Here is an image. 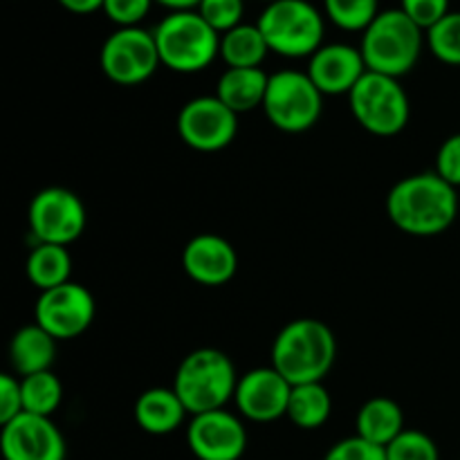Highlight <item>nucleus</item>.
<instances>
[{
	"label": "nucleus",
	"mask_w": 460,
	"mask_h": 460,
	"mask_svg": "<svg viewBox=\"0 0 460 460\" xmlns=\"http://www.w3.org/2000/svg\"><path fill=\"white\" fill-rule=\"evenodd\" d=\"M256 25L270 52L288 58L313 57L323 45V13L308 0H274L261 12Z\"/></svg>",
	"instance_id": "6"
},
{
	"label": "nucleus",
	"mask_w": 460,
	"mask_h": 460,
	"mask_svg": "<svg viewBox=\"0 0 460 460\" xmlns=\"http://www.w3.org/2000/svg\"><path fill=\"white\" fill-rule=\"evenodd\" d=\"M272 367L292 386L323 382L337 358V340L319 319H295L274 337Z\"/></svg>",
	"instance_id": "2"
},
{
	"label": "nucleus",
	"mask_w": 460,
	"mask_h": 460,
	"mask_svg": "<svg viewBox=\"0 0 460 460\" xmlns=\"http://www.w3.org/2000/svg\"><path fill=\"white\" fill-rule=\"evenodd\" d=\"M400 9L425 31L452 12L449 0H400Z\"/></svg>",
	"instance_id": "32"
},
{
	"label": "nucleus",
	"mask_w": 460,
	"mask_h": 460,
	"mask_svg": "<svg viewBox=\"0 0 460 460\" xmlns=\"http://www.w3.org/2000/svg\"><path fill=\"white\" fill-rule=\"evenodd\" d=\"M58 4L63 9H67V12L85 16V13L99 12L103 7V0H58Z\"/></svg>",
	"instance_id": "35"
},
{
	"label": "nucleus",
	"mask_w": 460,
	"mask_h": 460,
	"mask_svg": "<svg viewBox=\"0 0 460 460\" xmlns=\"http://www.w3.org/2000/svg\"><path fill=\"white\" fill-rule=\"evenodd\" d=\"M268 52V40L256 22H241L220 36V57L227 67H261Z\"/></svg>",
	"instance_id": "24"
},
{
	"label": "nucleus",
	"mask_w": 460,
	"mask_h": 460,
	"mask_svg": "<svg viewBox=\"0 0 460 460\" xmlns=\"http://www.w3.org/2000/svg\"><path fill=\"white\" fill-rule=\"evenodd\" d=\"M292 385L274 367H259L238 377L234 402L252 422H274L288 413Z\"/></svg>",
	"instance_id": "15"
},
{
	"label": "nucleus",
	"mask_w": 460,
	"mask_h": 460,
	"mask_svg": "<svg viewBox=\"0 0 460 460\" xmlns=\"http://www.w3.org/2000/svg\"><path fill=\"white\" fill-rule=\"evenodd\" d=\"M182 268L198 286L218 288L236 277L238 254L227 238L218 234H198L184 245Z\"/></svg>",
	"instance_id": "16"
},
{
	"label": "nucleus",
	"mask_w": 460,
	"mask_h": 460,
	"mask_svg": "<svg viewBox=\"0 0 460 460\" xmlns=\"http://www.w3.org/2000/svg\"><path fill=\"white\" fill-rule=\"evenodd\" d=\"M404 431V413L395 400L377 395V398L367 400L359 407L358 418H355V436L368 440V443L377 445V447H386L394 443L400 434Z\"/></svg>",
	"instance_id": "21"
},
{
	"label": "nucleus",
	"mask_w": 460,
	"mask_h": 460,
	"mask_svg": "<svg viewBox=\"0 0 460 460\" xmlns=\"http://www.w3.org/2000/svg\"><path fill=\"white\" fill-rule=\"evenodd\" d=\"M385 452L386 460H440L436 440L420 429H404Z\"/></svg>",
	"instance_id": "28"
},
{
	"label": "nucleus",
	"mask_w": 460,
	"mask_h": 460,
	"mask_svg": "<svg viewBox=\"0 0 460 460\" xmlns=\"http://www.w3.org/2000/svg\"><path fill=\"white\" fill-rule=\"evenodd\" d=\"M85 207L75 191L66 187L40 189L30 202L27 223L31 236L39 243L67 247L84 234Z\"/></svg>",
	"instance_id": "10"
},
{
	"label": "nucleus",
	"mask_w": 460,
	"mask_h": 460,
	"mask_svg": "<svg viewBox=\"0 0 460 460\" xmlns=\"http://www.w3.org/2000/svg\"><path fill=\"white\" fill-rule=\"evenodd\" d=\"M22 413V391L21 380L9 373L0 376V425L13 420Z\"/></svg>",
	"instance_id": "34"
},
{
	"label": "nucleus",
	"mask_w": 460,
	"mask_h": 460,
	"mask_svg": "<svg viewBox=\"0 0 460 460\" xmlns=\"http://www.w3.org/2000/svg\"><path fill=\"white\" fill-rule=\"evenodd\" d=\"M263 112L283 133H305L323 112V94L301 70H279L270 75Z\"/></svg>",
	"instance_id": "8"
},
{
	"label": "nucleus",
	"mask_w": 460,
	"mask_h": 460,
	"mask_svg": "<svg viewBox=\"0 0 460 460\" xmlns=\"http://www.w3.org/2000/svg\"><path fill=\"white\" fill-rule=\"evenodd\" d=\"M436 173L452 187H460V133L449 135L436 153Z\"/></svg>",
	"instance_id": "33"
},
{
	"label": "nucleus",
	"mask_w": 460,
	"mask_h": 460,
	"mask_svg": "<svg viewBox=\"0 0 460 460\" xmlns=\"http://www.w3.org/2000/svg\"><path fill=\"white\" fill-rule=\"evenodd\" d=\"M328 21L344 31H364L380 13V0H323Z\"/></svg>",
	"instance_id": "26"
},
{
	"label": "nucleus",
	"mask_w": 460,
	"mask_h": 460,
	"mask_svg": "<svg viewBox=\"0 0 460 460\" xmlns=\"http://www.w3.org/2000/svg\"><path fill=\"white\" fill-rule=\"evenodd\" d=\"M133 416L139 429L146 431V434L166 436L180 429L189 411L173 391V386L171 389L155 386V389H148L139 395L137 402H135Z\"/></svg>",
	"instance_id": "18"
},
{
	"label": "nucleus",
	"mask_w": 460,
	"mask_h": 460,
	"mask_svg": "<svg viewBox=\"0 0 460 460\" xmlns=\"http://www.w3.org/2000/svg\"><path fill=\"white\" fill-rule=\"evenodd\" d=\"M386 216L409 236H438L452 227L458 216L456 187L445 182L436 171L407 175L391 187Z\"/></svg>",
	"instance_id": "1"
},
{
	"label": "nucleus",
	"mask_w": 460,
	"mask_h": 460,
	"mask_svg": "<svg viewBox=\"0 0 460 460\" xmlns=\"http://www.w3.org/2000/svg\"><path fill=\"white\" fill-rule=\"evenodd\" d=\"M155 3L171 9V12H187V9H198L200 0H155Z\"/></svg>",
	"instance_id": "36"
},
{
	"label": "nucleus",
	"mask_w": 460,
	"mask_h": 460,
	"mask_svg": "<svg viewBox=\"0 0 460 460\" xmlns=\"http://www.w3.org/2000/svg\"><path fill=\"white\" fill-rule=\"evenodd\" d=\"M155 0H103L102 12L119 27H139Z\"/></svg>",
	"instance_id": "30"
},
{
	"label": "nucleus",
	"mask_w": 460,
	"mask_h": 460,
	"mask_svg": "<svg viewBox=\"0 0 460 460\" xmlns=\"http://www.w3.org/2000/svg\"><path fill=\"white\" fill-rule=\"evenodd\" d=\"M187 445L198 460H241L247 449V429L227 409L207 411L189 422Z\"/></svg>",
	"instance_id": "14"
},
{
	"label": "nucleus",
	"mask_w": 460,
	"mask_h": 460,
	"mask_svg": "<svg viewBox=\"0 0 460 460\" xmlns=\"http://www.w3.org/2000/svg\"><path fill=\"white\" fill-rule=\"evenodd\" d=\"M162 66L180 75H196L220 54V34L198 9L171 12L153 30Z\"/></svg>",
	"instance_id": "5"
},
{
	"label": "nucleus",
	"mask_w": 460,
	"mask_h": 460,
	"mask_svg": "<svg viewBox=\"0 0 460 460\" xmlns=\"http://www.w3.org/2000/svg\"><path fill=\"white\" fill-rule=\"evenodd\" d=\"M238 373L232 358L218 349L191 350L175 371L173 391L191 416L225 409L234 400Z\"/></svg>",
	"instance_id": "4"
},
{
	"label": "nucleus",
	"mask_w": 460,
	"mask_h": 460,
	"mask_svg": "<svg viewBox=\"0 0 460 460\" xmlns=\"http://www.w3.org/2000/svg\"><path fill=\"white\" fill-rule=\"evenodd\" d=\"M0 452L4 460H66L67 447L52 418L22 411L3 425Z\"/></svg>",
	"instance_id": "13"
},
{
	"label": "nucleus",
	"mask_w": 460,
	"mask_h": 460,
	"mask_svg": "<svg viewBox=\"0 0 460 460\" xmlns=\"http://www.w3.org/2000/svg\"><path fill=\"white\" fill-rule=\"evenodd\" d=\"M57 359V340L39 323H30L13 332L9 341V362L21 377L49 371Z\"/></svg>",
	"instance_id": "19"
},
{
	"label": "nucleus",
	"mask_w": 460,
	"mask_h": 460,
	"mask_svg": "<svg viewBox=\"0 0 460 460\" xmlns=\"http://www.w3.org/2000/svg\"><path fill=\"white\" fill-rule=\"evenodd\" d=\"M102 72L117 85H139L162 66L153 31L144 27H117L99 52Z\"/></svg>",
	"instance_id": "9"
},
{
	"label": "nucleus",
	"mask_w": 460,
	"mask_h": 460,
	"mask_svg": "<svg viewBox=\"0 0 460 460\" xmlns=\"http://www.w3.org/2000/svg\"><path fill=\"white\" fill-rule=\"evenodd\" d=\"M263 3H268V4H270V3H274V0H263Z\"/></svg>",
	"instance_id": "37"
},
{
	"label": "nucleus",
	"mask_w": 460,
	"mask_h": 460,
	"mask_svg": "<svg viewBox=\"0 0 460 460\" xmlns=\"http://www.w3.org/2000/svg\"><path fill=\"white\" fill-rule=\"evenodd\" d=\"M332 413V400L322 382H308V385L292 386L288 413L290 422L299 429L313 431L328 422Z\"/></svg>",
	"instance_id": "23"
},
{
	"label": "nucleus",
	"mask_w": 460,
	"mask_h": 460,
	"mask_svg": "<svg viewBox=\"0 0 460 460\" xmlns=\"http://www.w3.org/2000/svg\"><path fill=\"white\" fill-rule=\"evenodd\" d=\"M236 133L238 115L229 111L216 94L191 99L178 115L180 139L193 151H223L236 139Z\"/></svg>",
	"instance_id": "12"
},
{
	"label": "nucleus",
	"mask_w": 460,
	"mask_h": 460,
	"mask_svg": "<svg viewBox=\"0 0 460 460\" xmlns=\"http://www.w3.org/2000/svg\"><path fill=\"white\" fill-rule=\"evenodd\" d=\"M94 296L81 283L67 281L40 292L34 305V319L57 341L84 335L94 322Z\"/></svg>",
	"instance_id": "11"
},
{
	"label": "nucleus",
	"mask_w": 460,
	"mask_h": 460,
	"mask_svg": "<svg viewBox=\"0 0 460 460\" xmlns=\"http://www.w3.org/2000/svg\"><path fill=\"white\" fill-rule=\"evenodd\" d=\"M349 106L355 121L377 137H394L402 133L411 117V103L402 84L395 76L368 72L349 94Z\"/></svg>",
	"instance_id": "7"
},
{
	"label": "nucleus",
	"mask_w": 460,
	"mask_h": 460,
	"mask_svg": "<svg viewBox=\"0 0 460 460\" xmlns=\"http://www.w3.org/2000/svg\"><path fill=\"white\" fill-rule=\"evenodd\" d=\"M22 391V411L34 416L52 418V413L61 407L63 385L52 371L34 373V376L21 377Z\"/></svg>",
	"instance_id": "25"
},
{
	"label": "nucleus",
	"mask_w": 460,
	"mask_h": 460,
	"mask_svg": "<svg viewBox=\"0 0 460 460\" xmlns=\"http://www.w3.org/2000/svg\"><path fill=\"white\" fill-rule=\"evenodd\" d=\"M323 460H386V452L359 436H350L332 445Z\"/></svg>",
	"instance_id": "31"
},
{
	"label": "nucleus",
	"mask_w": 460,
	"mask_h": 460,
	"mask_svg": "<svg viewBox=\"0 0 460 460\" xmlns=\"http://www.w3.org/2000/svg\"><path fill=\"white\" fill-rule=\"evenodd\" d=\"M270 75L261 67H227L216 85V97L236 115L263 108Z\"/></svg>",
	"instance_id": "20"
},
{
	"label": "nucleus",
	"mask_w": 460,
	"mask_h": 460,
	"mask_svg": "<svg viewBox=\"0 0 460 460\" xmlns=\"http://www.w3.org/2000/svg\"><path fill=\"white\" fill-rule=\"evenodd\" d=\"M308 76L317 85L319 93L326 97L350 94L358 81L367 75L359 48L349 43H323L308 61Z\"/></svg>",
	"instance_id": "17"
},
{
	"label": "nucleus",
	"mask_w": 460,
	"mask_h": 460,
	"mask_svg": "<svg viewBox=\"0 0 460 460\" xmlns=\"http://www.w3.org/2000/svg\"><path fill=\"white\" fill-rule=\"evenodd\" d=\"M425 36V30L418 27L400 7L385 9L362 31L359 52L367 70L400 79L416 67Z\"/></svg>",
	"instance_id": "3"
},
{
	"label": "nucleus",
	"mask_w": 460,
	"mask_h": 460,
	"mask_svg": "<svg viewBox=\"0 0 460 460\" xmlns=\"http://www.w3.org/2000/svg\"><path fill=\"white\" fill-rule=\"evenodd\" d=\"M243 12H245V3L243 0H200V4H198V13L220 36L241 25Z\"/></svg>",
	"instance_id": "29"
},
{
	"label": "nucleus",
	"mask_w": 460,
	"mask_h": 460,
	"mask_svg": "<svg viewBox=\"0 0 460 460\" xmlns=\"http://www.w3.org/2000/svg\"><path fill=\"white\" fill-rule=\"evenodd\" d=\"M27 279L40 292L52 290L70 281L72 256L67 247L52 245V243H39L30 252L25 263Z\"/></svg>",
	"instance_id": "22"
},
{
	"label": "nucleus",
	"mask_w": 460,
	"mask_h": 460,
	"mask_svg": "<svg viewBox=\"0 0 460 460\" xmlns=\"http://www.w3.org/2000/svg\"><path fill=\"white\" fill-rule=\"evenodd\" d=\"M427 45L440 63L460 66V12H449L427 30Z\"/></svg>",
	"instance_id": "27"
}]
</instances>
